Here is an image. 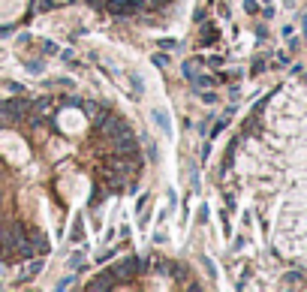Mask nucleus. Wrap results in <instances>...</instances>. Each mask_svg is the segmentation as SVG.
<instances>
[{
  "instance_id": "f257e3e1",
  "label": "nucleus",
  "mask_w": 307,
  "mask_h": 292,
  "mask_svg": "<svg viewBox=\"0 0 307 292\" xmlns=\"http://www.w3.org/2000/svg\"><path fill=\"white\" fill-rule=\"evenodd\" d=\"M142 0H108L105 3V9L112 12V15H118V19H126V15H136V12H142Z\"/></svg>"
},
{
  "instance_id": "f03ea898",
  "label": "nucleus",
  "mask_w": 307,
  "mask_h": 292,
  "mask_svg": "<svg viewBox=\"0 0 307 292\" xmlns=\"http://www.w3.org/2000/svg\"><path fill=\"white\" fill-rule=\"evenodd\" d=\"M142 268H144V262L139 259V256H130V259H123L121 265L112 268V277H136Z\"/></svg>"
},
{
  "instance_id": "7ed1b4c3",
  "label": "nucleus",
  "mask_w": 307,
  "mask_h": 292,
  "mask_svg": "<svg viewBox=\"0 0 307 292\" xmlns=\"http://www.w3.org/2000/svg\"><path fill=\"white\" fill-rule=\"evenodd\" d=\"M82 106H84V112L90 115L94 127H97V130H102V124L108 121V115H112V112H108L105 106H100V102H82Z\"/></svg>"
},
{
  "instance_id": "20e7f679",
  "label": "nucleus",
  "mask_w": 307,
  "mask_h": 292,
  "mask_svg": "<svg viewBox=\"0 0 307 292\" xmlns=\"http://www.w3.org/2000/svg\"><path fill=\"white\" fill-rule=\"evenodd\" d=\"M102 130H105V136H108V139H121V136H126V133H130V127H126L123 121H121V117H115V115H108V121L102 124Z\"/></svg>"
},
{
  "instance_id": "39448f33",
  "label": "nucleus",
  "mask_w": 307,
  "mask_h": 292,
  "mask_svg": "<svg viewBox=\"0 0 307 292\" xmlns=\"http://www.w3.org/2000/svg\"><path fill=\"white\" fill-rule=\"evenodd\" d=\"M139 145H136V139H133V133H126V136H121V139H115V151L118 154H130V151H136Z\"/></svg>"
},
{
  "instance_id": "423d86ee",
  "label": "nucleus",
  "mask_w": 307,
  "mask_h": 292,
  "mask_svg": "<svg viewBox=\"0 0 307 292\" xmlns=\"http://www.w3.org/2000/svg\"><path fill=\"white\" fill-rule=\"evenodd\" d=\"M112 286H115L112 271H108V274H97V280H90V283H87L90 292H94V289H112Z\"/></svg>"
},
{
  "instance_id": "0eeeda50",
  "label": "nucleus",
  "mask_w": 307,
  "mask_h": 292,
  "mask_svg": "<svg viewBox=\"0 0 307 292\" xmlns=\"http://www.w3.org/2000/svg\"><path fill=\"white\" fill-rule=\"evenodd\" d=\"M154 121H157V127L163 130V133H172V121H169V115H163L160 109L154 112Z\"/></svg>"
},
{
  "instance_id": "6e6552de",
  "label": "nucleus",
  "mask_w": 307,
  "mask_h": 292,
  "mask_svg": "<svg viewBox=\"0 0 307 292\" xmlns=\"http://www.w3.org/2000/svg\"><path fill=\"white\" fill-rule=\"evenodd\" d=\"M48 106H51V99H48V97H40V99L33 102V109L40 112V115H45V112H48Z\"/></svg>"
},
{
  "instance_id": "1a4fd4ad",
  "label": "nucleus",
  "mask_w": 307,
  "mask_h": 292,
  "mask_svg": "<svg viewBox=\"0 0 307 292\" xmlns=\"http://www.w3.org/2000/svg\"><path fill=\"white\" fill-rule=\"evenodd\" d=\"M193 81L199 84V88H208V84H214V78H211V76H193Z\"/></svg>"
},
{
  "instance_id": "9d476101",
  "label": "nucleus",
  "mask_w": 307,
  "mask_h": 292,
  "mask_svg": "<svg viewBox=\"0 0 307 292\" xmlns=\"http://www.w3.org/2000/svg\"><path fill=\"white\" fill-rule=\"evenodd\" d=\"M151 60H154L157 66H169V55H163V51H160V55H154Z\"/></svg>"
},
{
  "instance_id": "9b49d317",
  "label": "nucleus",
  "mask_w": 307,
  "mask_h": 292,
  "mask_svg": "<svg viewBox=\"0 0 307 292\" xmlns=\"http://www.w3.org/2000/svg\"><path fill=\"white\" fill-rule=\"evenodd\" d=\"M40 271H42V259H33L30 262V274H40Z\"/></svg>"
},
{
  "instance_id": "f8f14e48",
  "label": "nucleus",
  "mask_w": 307,
  "mask_h": 292,
  "mask_svg": "<svg viewBox=\"0 0 307 292\" xmlns=\"http://www.w3.org/2000/svg\"><path fill=\"white\" fill-rule=\"evenodd\" d=\"M63 106H82L79 97H63Z\"/></svg>"
},
{
  "instance_id": "ddd939ff",
  "label": "nucleus",
  "mask_w": 307,
  "mask_h": 292,
  "mask_svg": "<svg viewBox=\"0 0 307 292\" xmlns=\"http://www.w3.org/2000/svg\"><path fill=\"white\" fill-rule=\"evenodd\" d=\"M244 9H247V12H256L259 6H256V0H244Z\"/></svg>"
},
{
  "instance_id": "4468645a",
  "label": "nucleus",
  "mask_w": 307,
  "mask_h": 292,
  "mask_svg": "<svg viewBox=\"0 0 307 292\" xmlns=\"http://www.w3.org/2000/svg\"><path fill=\"white\" fill-rule=\"evenodd\" d=\"M27 70H30V73H42V63H36V60H30V63H27Z\"/></svg>"
},
{
  "instance_id": "2eb2a0df",
  "label": "nucleus",
  "mask_w": 307,
  "mask_h": 292,
  "mask_svg": "<svg viewBox=\"0 0 307 292\" xmlns=\"http://www.w3.org/2000/svg\"><path fill=\"white\" fill-rule=\"evenodd\" d=\"M36 6H40V9H42V12H45V9H51V6H54V3H51V0H36Z\"/></svg>"
},
{
  "instance_id": "dca6fc26",
  "label": "nucleus",
  "mask_w": 307,
  "mask_h": 292,
  "mask_svg": "<svg viewBox=\"0 0 307 292\" xmlns=\"http://www.w3.org/2000/svg\"><path fill=\"white\" fill-rule=\"evenodd\" d=\"M90 3H102V0H90Z\"/></svg>"
}]
</instances>
